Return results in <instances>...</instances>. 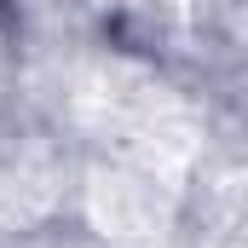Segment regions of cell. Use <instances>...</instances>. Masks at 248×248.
Segmentation results:
<instances>
[{"mask_svg": "<svg viewBox=\"0 0 248 248\" xmlns=\"http://www.w3.org/2000/svg\"><path fill=\"white\" fill-rule=\"evenodd\" d=\"M93 225L122 248H156L173 231V185L144 168H98L87 179Z\"/></svg>", "mask_w": 248, "mask_h": 248, "instance_id": "cell-1", "label": "cell"}]
</instances>
